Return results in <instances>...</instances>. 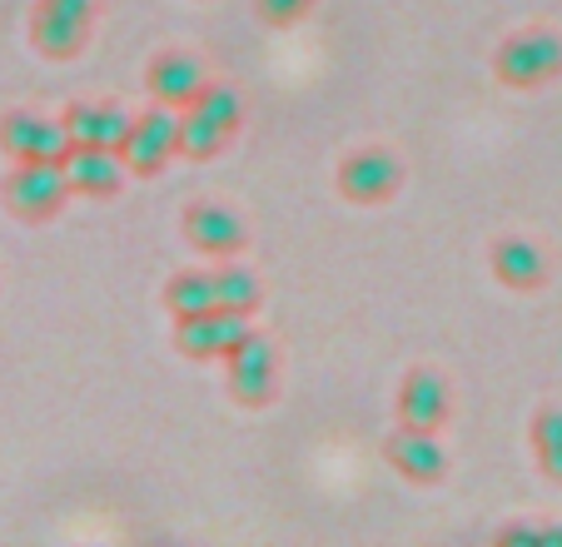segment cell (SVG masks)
<instances>
[{
  "label": "cell",
  "mask_w": 562,
  "mask_h": 547,
  "mask_svg": "<svg viewBox=\"0 0 562 547\" xmlns=\"http://www.w3.org/2000/svg\"><path fill=\"white\" fill-rule=\"evenodd\" d=\"M265 304V284L259 274L245 264H220V269H180L165 284V309L175 319L190 314H214V309H229V314H255Z\"/></svg>",
  "instance_id": "1"
},
{
  "label": "cell",
  "mask_w": 562,
  "mask_h": 547,
  "mask_svg": "<svg viewBox=\"0 0 562 547\" xmlns=\"http://www.w3.org/2000/svg\"><path fill=\"white\" fill-rule=\"evenodd\" d=\"M314 5L318 0H255V11L265 25H294V21H304Z\"/></svg>",
  "instance_id": "19"
},
{
  "label": "cell",
  "mask_w": 562,
  "mask_h": 547,
  "mask_svg": "<svg viewBox=\"0 0 562 547\" xmlns=\"http://www.w3.org/2000/svg\"><path fill=\"white\" fill-rule=\"evenodd\" d=\"M180 224H184L190 249L210 254V259H234V254H245V244H249L245 220H239L229 204L194 200V204H184V220Z\"/></svg>",
  "instance_id": "12"
},
{
  "label": "cell",
  "mask_w": 562,
  "mask_h": 547,
  "mask_svg": "<svg viewBox=\"0 0 562 547\" xmlns=\"http://www.w3.org/2000/svg\"><path fill=\"white\" fill-rule=\"evenodd\" d=\"M125 159L120 149H95V145H75L65 155V179L80 200H115L125 190Z\"/></svg>",
  "instance_id": "16"
},
{
  "label": "cell",
  "mask_w": 562,
  "mask_h": 547,
  "mask_svg": "<svg viewBox=\"0 0 562 547\" xmlns=\"http://www.w3.org/2000/svg\"><path fill=\"white\" fill-rule=\"evenodd\" d=\"M383 464L404 478V483L434 488V483H443V473H448V453H443V443H438V433L404 428V423H398V428L383 438Z\"/></svg>",
  "instance_id": "11"
},
{
  "label": "cell",
  "mask_w": 562,
  "mask_h": 547,
  "mask_svg": "<svg viewBox=\"0 0 562 547\" xmlns=\"http://www.w3.org/2000/svg\"><path fill=\"white\" fill-rule=\"evenodd\" d=\"M175 155H180V115H175L170 105H155V110H145V115H135L125 145H120V159H125L130 175L149 179L170 165Z\"/></svg>",
  "instance_id": "9"
},
{
  "label": "cell",
  "mask_w": 562,
  "mask_h": 547,
  "mask_svg": "<svg viewBox=\"0 0 562 547\" xmlns=\"http://www.w3.org/2000/svg\"><path fill=\"white\" fill-rule=\"evenodd\" d=\"M493 75L508 90H542L562 75V35L548 25H528V31L508 35L493 51Z\"/></svg>",
  "instance_id": "3"
},
{
  "label": "cell",
  "mask_w": 562,
  "mask_h": 547,
  "mask_svg": "<svg viewBox=\"0 0 562 547\" xmlns=\"http://www.w3.org/2000/svg\"><path fill=\"white\" fill-rule=\"evenodd\" d=\"M404 190V159L383 145H363L339 159V194L349 204H389Z\"/></svg>",
  "instance_id": "7"
},
{
  "label": "cell",
  "mask_w": 562,
  "mask_h": 547,
  "mask_svg": "<svg viewBox=\"0 0 562 547\" xmlns=\"http://www.w3.org/2000/svg\"><path fill=\"white\" fill-rule=\"evenodd\" d=\"M498 543H562L558 523H508L498 527Z\"/></svg>",
  "instance_id": "20"
},
{
  "label": "cell",
  "mask_w": 562,
  "mask_h": 547,
  "mask_svg": "<svg viewBox=\"0 0 562 547\" xmlns=\"http://www.w3.org/2000/svg\"><path fill=\"white\" fill-rule=\"evenodd\" d=\"M229 373V399L239 409H269L279 399V348L269 334H249L245 344L224 358Z\"/></svg>",
  "instance_id": "6"
},
{
  "label": "cell",
  "mask_w": 562,
  "mask_h": 547,
  "mask_svg": "<svg viewBox=\"0 0 562 547\" xmlns=\"http://www.w3.org/2000/svg\"><path fill=\"white\" fill-rule=\"evenodd\" d=\"M249 334H255V328H249V314H229V309L175 319V348H180L190 364H224Z\"/></svg>",
  "instance_id": "8"
},
{
  "label": "cell",
  "mask_w": 562,
  "mask_h": 547,
  "mask_svg": "<svg viewBox=\"0 0 562 547\" xmlns=\"http://www.w3.org/2000/svg\"><path fill=\"white\" fill-rule=\"evenodd\" d=\"M245 125V96L229 80H210L190 105L180 110V155L184 159H214Z\"/></svg>",
  "instance_id": "2"
},
{
  "label": "cell",
  "mask_w": 562,
  "mask_h": 547,
  "mask_svg": "<svg viewBox=\"0 0 562 547\" xmlns=\"http://www.w3.org/2000/svg\"><path fill=\"white\" fill-rule=\"evenodd\" d=\"M70 194L75 190H70V179H65V165H41V159H21V165L5 175V185H0L5 210H11L15 220H25V224L55 220Z\"/></svg>",
  "instance_id": "4"
},
{
  "label": "cell",
  "mask_w": 562,
  "mask_h": 547,
  "mask_svg": "<svg viewBox=\"0 0 562 547\" xmlns=\"http://www.w3.org/2000/svg\"><path fill=\"white\" fill-rule=\"evenodd\" d=\"M528 438H532V458H538L542 478L562 488V409L558 403H542L528 423Z\"/></svg>",
  "instance_id": "18"
},
{
  "label": "cell",
  "mask_w": 562,
  "mask_h": 547,
  "mask_svg": "<svg viewBox=\"0 0 562 547\" xmlns=\"http://www.w3.org/2000/svg\"><path fill=\"white\" fill-rule=\"evenodd\" d=\"M100 0H41L31 15V45L45 60H70L86 51Z\"/></svg>",
  "instance_id": "5"
},
{
  "label": "cell",
  "mask_w": 562,
  "mask_h": 547,
  "mask_svg": "<svg viewBox=\"0 0 562 547\" xmlns=\"http://www.w3.org/2000/svg\"><path fill=\"white\" fill-rule=\"evenodd\" d=\"M0 149L21 165V159H41V165H65L70 155V135H65V120H45L35 110H11L0 120Z\"/></svg>",
  "instance_id": "10"
},
{
  "label": "cell",
  "mask_w": 562,
  "mask_h": 547,
  "mask_svg": "<svg viewBox=\"0 0 562 547\" xmlns=\"http://www.w3.org/2000/svg\"><path fill=\"white\" fill-rule=\"evenodd\" d=\"M488 269L503 289H513V294H532V289L548 284L552 264L532 239H522V234H503V239H493V249H488Z\"/></svg>",
  "instance_id": "15"
},
{
  "label": "cell",
  "mask_w": 562,
  "mask_h": 547,
  "mask_svg": "<svg viewBox=\"0 0 562 547\" xmlns=\"http://www.w3.org/2000/svg\"><path fill=\"white\" fill-rule=\"evenodd\" d=\"M204 85H210V75H204L200 55H190V51H165V55H155L145 70L149 100H155V105H170V110H184Z\"/></svg>",
  "instance_id": "14"
},
{
  "label": "cell",
  "mask_w": 562,
  "mask_h": 547,
  "mask_svg": "<svg viewBox=\"0 0 562 547\" xmlns=\"http://www.w3.org/2000/svg\"><path fill=\"white\" fill-rule=\"evenodd\" d=\"M65 135L70 145H95V149H120L135 125L125 105H110V100H86V105H70L65 110Z\"/></svg>",
  "instance_id": "17"
},
{
  "label": "cell",
  "mask_w": 562,
  "mask_h": 547,
  "mask_svg": "<svg viewBox=\"0 0 562 547\" xmlns=\"http://www.w3.org/2000/svg\"><path fill=\"white\" fill-rule=\"evenodd\" d=\"M448 413H453V389H448L443 373L428 369V364L408 369L404 383H398V423L404 428L438 433L448 423Z\"/></svg>",
  "instance_id": "13"
}]
</instances>
